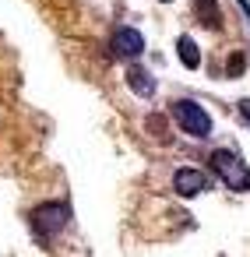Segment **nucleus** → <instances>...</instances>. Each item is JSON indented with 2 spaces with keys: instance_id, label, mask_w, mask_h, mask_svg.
I'll return each instance as SVG.
<instances>
[{
  "instance_id": "nucleus-11",
  "label": "nucleus",
  "mask_w": 250,
  "mask_h": 257,
  "mask_svg": "<svg viewBox=\"0 0 250 257\" xmlns=\"http://www.w3.org/2000/svg\"><path fill=\"white\" fill-rule=\"evenodd\" d=\"M162 4H169V0H162Z\"/></svg>"
},
{
  "instance_id": "nucleus-8",
  "label": "nucleus",
  "mask_w": 250,
  "mask_h": 257,
  "mask_svg": "<svg viewBox=\"0 0 250 257\" xmlns=\"http://www.w3.org/2000/svg\"><path fill=\"white\" fill-rule=\"evenodd\" d=\"M194 8H197V18L211 29L222 25V15H218V0H194Z\"/></svg>"
},
{
  "instance_id": "nucleus-5",
  "label": "nucleus",
  "mask_w": 250,
  "mask_h": 257,
  "mask_svg": "<svg viewBox=\"0 0 250 257\" xmlns=\"http://www.w3.org/2000/svg\"><path fill=\"white\" fill-rule=\"evenodd\" d=\"M173 187H176L180 197H197L204 190V173L201 169H190V166H180L173 173Z\"/></svg>"
},
{
  "instance_id": "nucleus-6",
  "label": "nucleus",
  "mask_w": 250,
  "mask_h": 257,
  "mask_svg": "<svg viewBox=\"0 0 250 257\" xmlns=\"http://www.w3.org/2000/svg\"><path fill=\"white\" fill-rule=\"evenodd\" d=\"M127 85H131V92L138 95V99H152L155 95V78L145 71V67H127Z\"/></svg>"
},
{
  "instance_id": "nucleus-2",
  "label": "nucleus",
  "mask_w": 250,
  "mask_h": 257,
  "mask_svg": "<svg viewBox=\"0 0 250 257\" xmlns=\"http://www.w3.org/2000/svg\"><path fill=\"white\" fill-rule=\"evenodd\" d=\"M211 169L232 187V190H250V169L243 166V159H236V152H215L211 155Z\"/></svg>"
},
{
  "instance_id": "nucleus-7",
  "label": "nucleus",
  "mask_w": 250,
  "mask_h": 257,
  "mask_svg": "<svg viewBox=\"0 0 250 257\" xmlns=\"http://www.w3.org/2000/svg\"><path fill=\"white\" fill-rule=\"evenodd\" d=\"M176 53H180V60H183V67H201V50H197V43L190 39V36H180L176 39Z\"/></svg>"
},
{
  "instance_id": "nucleus-10",
  "label": "nucleus",
  "mask_w": 250,
  "mask_h": 257,
  "mask_svg": "<svg viewBox=\"0 0 250 257\" xmlns=\"http://www.w3.org/2000/svg\"><path fill=\"white\" fill-rule=\"evenodd\" d=\"M239 113H243V120L250 123V99H243V102H239Z\"/></svg>"
},
{
  "instance_id": "nucleus-9",
  "label": "nucleus",
  "mask_w": 250,
  "mask_h": 257,
  "mask_svg": "<svg viewBox=\"0 0 250 257\" xmlns=\"http://www.w3.org/2000/svg\"><path fill=\"white\" fill-rule=\"evenodd\" d=\"M243 64H246L243 53H232V57H229V78H239V74H243Z\"/></svg>"
},
{
  "instance_id": "nucleus-3",
  "label": "nucleus",
  "mask_w": 250,
  "mask_h": 257,
  "mask_svg": "<svg viewBox=\"0 0 250 257\" xmlns=\"http://www.w3.org/2000/svg\"><path fill=\"white\" fill-rule=\"evenodd\" d=\"M67 218H71V211H67V204H43L36 215H32V225H36V236H43V239H50V236H57L64 225H67Z\"/></svg>"
},
{
  "instance_id": "nucleus-1",
  "label": "nucleus",
  "mask_w": 250,
  "mask_h": 257,
  "mask_svg": "<svg viewBox=\"0 0 250 257\" xmlns=\"http://www.w3.org/2000/svg\"><path fill=\"white\" fill-rule=\"evenodd\" d=\"M169 113H173L176 127L187 131L190 138H208V134H211V116H208V109H201L197 102H190V99H176Z\"/></svg>"
},
{
  "instance_id": "nucleus-4",
  "label": "nucleus",
  "mask_w": 250,
  "mask_h": 257,
  "mask_svg": "<svg viewBox=\"0 0 250 257\" xmlns=\"http://www.w3.org/2000/svg\"><path fill=\"white\" fill-rule=\"evenodd\" d=\"M113 53L123 57V60L141 57V53H145V39H141V32H138V29H116V32H113Z\"/></svg>"
}]
</instances>
